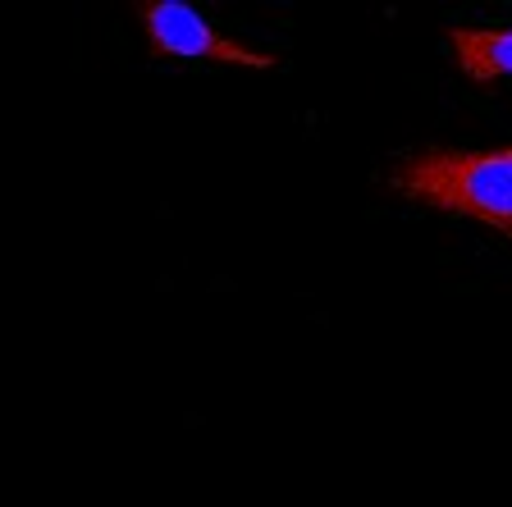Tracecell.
Returning <instances> with one entry per match:
<instances>
[{"label":"cell","mask_w":512,"mask_h":507,"mask_svg":"<svg viewBox=\"0 0 512 507\" xmlns=\"http://www.w3.org/2000/svg\"><path fill=\"white\" fill-rule=\"evenodd\" d=\"M389 188L416 206L480 220L512 238V142L494 151H412L389 169Z\"/></svg>","instance_id":"6da1fadb"},{"label":"cell","mask_w":512,"mask_h":507,"mask_svg":"<svg viewBox=\"0 0 512 507\" xmlns=\"http://www.w3.org/2000/svg\"><path fill=\"white\" fill-rule=\"evenodd\" d=\"M133 14L147 28L151 55H179V60H211V64H238V69H279V55L252 51V46L224 37L220 28L202 19L192 5L179 0H138Z\"/></svg>","instance_id":"7a4b0ae2"},{"label":"cell","mask_w":512,"mask_h":507,"mask_svg":"<svg viewBox=\"0 0 512 507\" xmlns=\"http://www.w3.org/2000/svg\"><path fill=\"white\" fill-rule=\"evenodd\" d=\"M448 46L476 87H494L512 74V28H448Z\"/></svg>","instance_id":"3957f363"}]
</instances>
